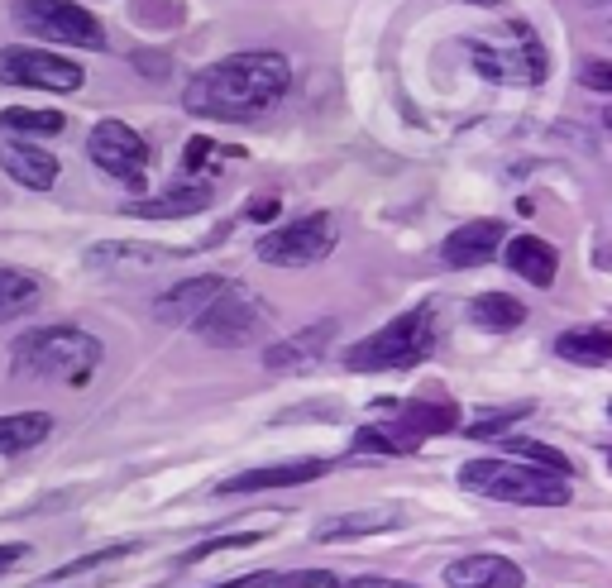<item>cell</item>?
<instances>
[{"label": "cell", "instance_id": "cell-22", "mask_svg": "<svg viewBox=\"0 0 612 588\" xmlns=\"http://www.w3.org/2000/svg\"><path fill=\"white\" fill-rule=\"evenodd\" d=\"M44 302V283L24 268H0V321H15Z\"/></svg>", "mask_w": 612, "mask_h": 588}, {"label": "cell", "instance_id": "cell-5", "mask_svg": "<svg viewBox=\"0 0 612 588\" xmlns=\"http://www.w3.org/2000/svg\"><path fill=\"white\" fill-rule=\"evenodd\" d=\"M206 340V345L216 349H244V345H259L263 335L273 330V306L263 302L254 287L244 283H230L220 292V302L201 316L197 326H192Z\"/></svg>", "mask_w": 612, "mask_h": 588}, {"label": "cell", "instance_id": "cell-28", "mask_svg": "<svg viewBox=\"0 0 612 588\" xmlns=\"http://www.w3.org/2000/svg\"><path fill=\"white\" fill-rule=\"evenodd\" d=\"M263 531H235V536H211V541L192 545L177 565H201V560H211V555H220V550H244V545H259Z\"/></svg>", "mask_w": 612, "mask_h": 588}, {"label": "cell", "instance_id": "cell-21", "mask_svg": "<svg viewBox=\"0 0 612 588\" xmlns=\"http://www.w3.org/2000/svg\"><path fill=\"white\" fill-rule=\"evenodd\" d=\"M53 431V416L48 412H15L0 416V455H24L34 445H44Z\"/></svg>", "mask_w": 612, "mask_h": 588}, {"label": "cell", "instance_id": "cell-30", "mask_svg": "<svg viewBox=\"0 0 612 588\" xmlns=\"http://www.w3.org/2000/svg\"><path fill=\"white\" fill-rule=\"evenodd\" d=\"M139 545L134 541H125V545H110V550H96V555H82V560H72V565H63V569H53L48 579H77V574H87V569H101V565H110V560H125V555H134Z\"/></svg>", "mask_w": 612, "mask_h": 588}, {"label": "cell", "instance_id": "cell-24", "mask_svg": "<svg viewBox=\"0 0 612 588\" xmlns=\"http://www.w3.org/2000/svg\"><path fill=\"white\" fill-rule=\"evenodd\" d=\"M555 354H560V359H574V364H608L612 359V330H603V326L565 330V335L555 340Z\"/></svg>", "mask_w": 612, "mask_h": 588}, {"label": "cell", "instance_id": "cell-11", "mask_svg": "<svg viewBox=\"0 0 612 588\" xmlns=\"http://www.w3.org/2000/svg\"><path fill=\"white\" fill-rule=\"evenodd\" d=\"M225 278L216 273H201V278H187V283L168 287L158 302H153V316L163 321V326H197L201 316L220 302V292H225Z\"/></svg>", "mask_w": 612, "mask_h": 588}, {"label": "cell", "instance_id": "cell-6", "mask_svg": "<svg viewBox=\"0 0 612 588\" xmlns=\"http://www.w3.org/2000/svg\"><path fill=\"white\" fill-rule=\"evenodd\" d=\"M10 15H15L20 29L39 34L48 44L106 48V24L77 0H10Z\"/></svg>", "mask_w": 612, "mask_h": 588}, {"label": "cell", "instance_id": "cell-19", "mask_svg": "<svg viewBox=\"0 0 612 588\" xmlns=\"http://www.w3.org/2000/svg\"><path fill=\"white\" fill-rule=\"evenodd\" d=\"M402 526L397 507H364V512H345V517H330L316 526V541L335 545V541H359V536H378V531H393Z\"/></svg>", "mask_w": 612, "mask_h": 588}, {"label": "cell", "instance_id": "cell-39", "mask_svg": "<svg viewBox=\"0 0 612 588\" xmlns=\"http://www.w3.org/2000/svg\"><path fill=\"white\" fill-rule=\"evenodd\" d=\"M603 125H608V130H612V106H608V110H603Z\"/></svg>", "mask_w": 612, "mask_h": 588}, {"label": "cell", "instance_id": "cell-12", "mask_svg": "<svg viewBox=\"0 0 612 588\" xmlns=\"http://www.w3.org/2000/svg\"><path fill=\"white\" fill-rule=\"evenodd\" d=\"M335 321H316V326L297 330V335H287V340H278V345L263 349V364L273 373H306L316 369L321 359H326V349L335 345Z\"/></svg>", "mask_w": 612, "mask_h": 588}, {"label": "cell", "instance_id": "cell-20", "mask_svg": "<svg viewBox=\"0 0 612 588\" xmlns=\"http://www.w3.org/2000/svg\"><path fill=\"white\" fill-rule=\"evenodd\" d=\"M393 416L416 431V436H445V431H455L459 426V407L455 402H393Z\"/></svg>", "mask_w": 612, "mask_h": 588}, {"label": "cell", "instance_id": "cell-31", "mask_svg": "<svg viewBox=\"0 0 612 588\" xmlns=\"http://www.w3.org/2000/svg\"><path fill=\"white\" fill-rule=\"evenodd\" d=\"M278 211H283V201H278L273 192H263V196H254V201L244 206V220H273Z\"/></svg>", "mask_w": 612, "mask_h": 588}, {"label": "cell", "instance_id": "cell-38", "mask_svg": "<svg viewBox=\"0 0 612 588\" xmlns=\"http://www.w3.org/2000/svg\"><path fill=\"white\" fill-rule=\"evenodd\" d=\"M134 63H139V72H144V77H163V72H168V58H153V63H149V53H134Z\"/></svg>", "mask_w": 612, "mask_h": 588}, {"label": "cell", "instance_id": "cell-37", "mask_svg": "<svg viewBox=\"0 0 612 588\" xmlns=\"http://www.w3.org/2000/svg\"><path fill=\"white\" fill-rule=\"evenodd\" d=\"M24 555H29V545H20V541H15V545H0V574H10V569L20 565Z\"/></svg>", "mask_w": 612, "mask_h": 588}, {"label": "cell", "instance_id": "cell-18", "mask_svg": "<svg viewBox=\"0 0 612 588\" xmlns=\"http://www.w3.org/2000/svg\"><path fill=\"white\" fill-rule=\"evenodd\" d=\"M503 259L517 278H526V283H536V287H550L555 273H560V254H555V244H546L541 235H517V240H507Z\"/></svg>", "mask_w": 612, "mask_h": 588}, {"label": "cell", "instance_id": "cell-27", "mask_svg": "<svg viewBox=\"0 0 612 588\" xmlns=\"http://www.w3.org/2000/svg\"><path fill=\"white\" fill-rule=\"evenodd\" d=\"M507 450H512V455L517 459H526V464H536V469H550V474H574V469H569V459L560 455V450H555V445H546V440H526V436H512L507 440Z\"/></svg>", "mask_w": 612, "mask_h": 588}, {"label": "cell", "instance_id": "cell-29", "mask_svg": "<svg viewBox=\"0 0 612 588\" xmlns=\"http://www.w3.org/2000/svg\"><path fill=\"white\" fill-rule=\"evenodd\" d=\"M522 416H531V402H517V407H498V412L479 416V421L469 426V436H474V440H493V436H503L512 421H522Z\"/></svg>", "mask_w": 612, "mask_h": 588}, {"label": "cell", "instance_id": "cell-26", "mask_svg": "<svg viewBox=\"0 0 612 588\" xmlns=\"http://www.w3.org/2000/svg\"><path fill=\"white\" fill-rule=\"evenodd\" d=\"M0 130H15V134H58V130H63V115H58V110L10 106V110H0Z\"/></svg>", "mask_w": 612, "mask_h": 588}, {"label": "cell", "instance_id": "cell-7", "mask_svg": "<svg viewBox=\"0 0 612 588\" xmlns=\"http://www.w3.org/2000/svg\"><path fill=\"white\" fill-rule=\"evenodd\" d=\"M335 244H340V220L330 211H311L302 220H287L278 230H268L254 244V254L263 263H273V268H311V263L330 259Z\"/></svg>", "mask_w": 612, "mask_h": 588}, {"label": "cell", "instance_id": "cell-34", "mask_svg": "<svg viewBox=\"0 0 612 588\" xmlns=\"http://www.w3.org/2000/svg\"><path fill=\"white\" fill-rule=\"evenodd\" d=\"M340 588H416L402 579H383V574H359V579H340Z\"/></svg>", "mask_w": 612, "mask_h": 588}, {"label": "cell", "instance_id": "cell-2", "mask_svg": "<svg viewBox=\"0 0 612 588\" xmlns=\"http://www.w3.org/2000/svg\"><path fill=\"white\" fill-rule=\"evenodd\" d=\"M101 364V340L82 326H44L24 330L10 345L15 378H58V383H87Z\"/></svg>", "mask_w": 612, "mask_h": 588}, {"label": "cell", "instance_id": "cell-23", "mask_svg": "<svg viewBox=\"0 0 612 588\" xmlns=\"http://www.w3.org/2000/svg\"><path fill=\"white\" fill-rule=\"evenodd\" d=\"M354 450H359V455H412V450H421V436L407 431L393 416V421H383V426H364V431L354 436Z\"/></svg>", "mask_w": 612, "mask_h": 588}, {"label": "cell", "instance_id": "cell-15", "mask_svg": "<svg viewBox=\"0 0 612 588\" xmlns=\"http://www.w3.org/2000/svg\"><path fill=\"white\" fill-rule=\"evenodd\" d=\"M330 464L326 459H287V464H263V469H249V474H235V479L220 483V493H263V488H297V483L321 479Z\"/></svg>", "mask_w": 612, "mask_h": 588}, {"label": "cell", "instance_id": "cell-33", "mask_svg": "<svg viewBox=\"0 0 612 588\" xmlns=\"http://www.w3.org/2000/svg\"><path fill=\"white\" fill-rule=\"evenodd\" d=\"M283 584V574H273V569H259V574H244V579H230V584H211V588H278Z\"/></svg>", "mask_w": 612, "mask_h": 588}, {"label": "cell", "instance_id": "cell-40", "mask_svg": "<svg viewBox=\"0 0 612 588\" xmlns=\"http://www.w3.org/2000/svg\"><path fill=\"white\" fill-rule=\"evenodd\" d=\"M608 464H612V450H608Z\"/></svg>", "mask_w": 612, "mask_h": 588}, {"label": "cell", "instance_id": "cell-32", "mask_svg": "<svg viewBox=\"0 0 612 588\" xmlns=\"http://www.w3.org/2000/svg\"><path fill=\"white\" fill-rule=\"evenodd\" d=\"M579 82H584V87H593V91H608V96H612V63H589L584 72H579Z\"/></svg>", "mask_w": 612, "mask_h": 588}, {"label": "cell", "instance_id": "cell-14", "mask_svg": "<svg viewBox=\"0 0 612 588\" xmlns=\"http://www.w3.org/2000/svg\"><path fill=\"white\" fill-rule=\"evenodd\" d=\"M498 249H503V225H498V220H464L459 230L445 235L440 259L450 263V268H479V263H488Z\"/></svg>", "mask_w": 612, "mask_h": 588}, {"label": "cell", "instance_id": "cell-9", "mask_svg": "<svg viewBox=\"0 0 612 588\" xmlns=\"http://www.w3.org/2000/svg\"><path fill=\"white\" fill-rule=\"evenodd\" d=\"M512 34V48H493L483 44V39H464V48H469V58H474V67H479L488 82H522V87H536V82H546V48H541V39L531 34V24H512L507 29Z\"/></svg>", "mask_w": 612, "mask_h": 588}, {"label": "cell", "instance_id": "cell-3", "mask_svg": "<svg viewBox=\"0 0 612 588\" xmlns=\"http://www.w3.org/2000/svg\"><path fill=\"white\" fill-rule=\"evenodd\" d=\"M459 488L493 502H517V507H565L574 498L565 474L536 469L526 459H469L459 464Z\"/></svg>", "mask_w": 612, "mask_h": 588}, {"label": "cell", "instance_id": "cell-25", "mask_svg": "<svg viewBox=\"0 0 612 588\" xmlns=\"http://www.w3.org/2000/svg\"><path fill=\"white\" fill-rule=\"evenodd\" d=\"M469 316H474L483 330H517L526 321V306L517 302V297H507V292H479V297L469 302Z\"/></svg>", "mask_w": 612, "mask_h": 588}, {"label": "cell", "instance_id": "cell-10", "mask_svg": "<svg viewBox=\"0 0 612 588\" xmlns=\"http://www.w3.org/2000/svg\"><path fill=\"white\" fill-rule=\"evenodd\" d=\"M0 82L5 87H34V91H82L87 67L63 58V53H48V48L5 44L0 48Z\"/></svg>", "mask_w": 612, "mask_h": 588}, {"label": "cell", "instance_id": "cell-13", "mask_svg": "<svg viewBox=\"0 0 612 588\" xmlns=\"http://www.w3.org/2000/svg\"><path fill=\"white\" fill-rule=\"evenodd\" d=\"M211 201H216V192L206 182H177V187H168V192H158V196H134V201H125V216L182 220V216H201Z\"/></svg>", "mask_w": 612, "mask_h": 588}, {"label": "cell", "instance_id": "cell-1", "mask_svg": "<svg viewBox=\"0 0 612 588\" xmlns=\"http://www.w3.org/2000/svg\"><path fill=\"white\" fill-rule=\"evenodd\" d=\"M287 87H292V67L283 53L249 48L192 72L182 101L192 115H206V120H259L263 110L283 101Z\"/></svg>", "mask_w": 612, "mask_h": 588}, {"label": "cell", "instance_id": "cell-16", "mask_svg": "<svg viewBox=\"0 0 612 588\" xmlns=\"http://www.w3.org/2000/svg\"><path fill=\"white\" fill-rule=\"evenodd\" d=\"M450 588H526V574L507 555H464L445 569Z\"/></svg>", "mask_w": 612, "mask_h": 588}, {"label": "cell", "instance_id": "cell-35", "mask_svg": "<svg viewBox=\"0 0 612 588\" xmlns=\"http://www.w3.org/2000/svg\"><path fill=\"white\" fill-rule=\"evenodd\" d=\"M206 153H211V144H206V139H192L187 153H182V168H187V173H197L201 163H206Z\"/></svg>", "mask_w": 612, "mask_h": 588}, {"label": "cell", "instance_id": "cell-17", "mask_svg": "<svg viewBox=\"0 0 612 588\" xmlns=\"http://www.w3.org/2000/svg\"><path fill=\"white\" fill-rule=\"evenodd\" d=\"M0 168L5 177H15L20 187L29 192H48L53 182H58V158L39 144H29V139H5L0 144Z\"/></svg>", "mask_w": 612, "mask_h": 588}, {"label": "cell", "instance_id": "cell-8", "mask_svg": "<svg viewBox=\"0 0 612 588\" xmlns=\"http://www.w3.org/2000/svg\"><path fill=\"white\" fill-rule=\"evenodd\" d=\"M87 153L106 177L125 182L130 192H149L153 149H149V139H144L139 130H130L125 120H101V125L91 130V139H87Z\"/></svg>", "mask_w": 612, "mask_h": 588}, {"label": "cell", "instance_id": "cell-4", "mask_svg": "<svg viewBox=\"0 0 612 588\" xmlns=\"http://www.w3.org/2000/svg\"><path fill=\"white\" fill-rule=\"evenodd\" d=\"M431 349H436V316H431V306H416V311H402L383 330H373L359 345L345 349V369L354 373L412 369Z\"/></svg>", "mask_w": 612, "mask_h": 588}, {"label": "cell", "instance_id": "cell-36", "mask_svg": "<svg viewBox=\"0 0 612 588\" xmlns=\"http://www.w3.org/2000/svg\"><path fill=\"white\" fill-rule=\"evenodd\" d=\"M589 10H593V20H598V34L612 39V0H589Z\"/></svg>", "mask_w": 612, "mask_h": 588}]
</instances>
